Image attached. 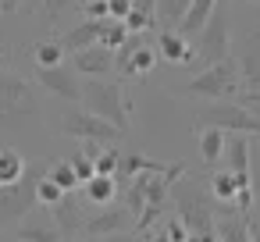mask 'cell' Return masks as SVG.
Returning a JSON list of instances; mask_svg holds the SVG:
<instances>
[{
  "label": "cell",
  "mask_w": 260,
  "mask_h": 242,
  "mask_svg": "<svg viewBox=\"0 0 260 242\" xmlns=\"http://www.w3.org/2000/svg\"><path fill=\"white\" fill-rule=\"evenodd\" d=\"M171 199H175V217L189 228V235H217L210 189H203L200 178L182 175V178L171 185Z\"/></svg>",
  "instance_id": "1"
},
{
  "label": "cell",
  "mask_w": 260,
  "mask_h": 242,
  "mask_svg": "<svg viewBox=\"0 0 260 242\" xmlns=\"http://www.w3.org/2000/svg\"><path fill=\"white\" fill-rule=\"evenodd\" d=\"M47 171H50L47 160H29V167H25V175L18 182L0 185V228H18L32 214V206H40L36 185H40V178Z\"/></svg>",
  "instance_id": "2"
},
{
  "label": "cell",
  "mask_w": 260,
  "mask_h": 242,
  "mask_svg": "<svg viewBox=\"0 0 260 242\" xmlns=\"http://www.w3.org/2000/svg\"><path fill=\"white\" fill-rule=\"evenodd\" d=\"M32 118H40L32 86L22 75L0 68V128H22Z\"/></svg>",
  "instance_id": "3"
},
{
  "label": "cell",
  "mask_w": 260,
  "mask_h": 242,
  "mask_svg": "<svg viewBox=\"0 0 260 242\" xmlns=\"http://www.w3.org/2000/svg\"><path fill=\"white\" fill-rule=\"evenodd\" d=\"M82 107L111 125H118L121 132H128V100L125 89L111 79H82Z\"/></svg>",
  "instance_id": "4"
},
{
  "label": "cell",
  "mask_w": 260,
  "mask_h": 242,
  "mask_svg": "<svg viewBox=\"0 0 260 242\" xmlns=\"http://www.w3.org/2000/svg\"><path fill=\"white\" fill-rule=\"evenodd\" d=\"M196 57L203 64H217L232 57V18H228V0H217L214 15L196 32Z\"/></svg>",
  "instance_id": "5"
},
{
  "label": "cell",
  "mask_w": 260,
  "mask_h": 242,
  "mask_svg": "<svg viewBox=\"0 0 260 242\" xmlns=\"http://www.w3.org/2000/svg\"><path fill=\"white\" fill-rule=\"evenodd\" d=\"M239 89H242V75H239V64L228 57V61L207 64L192 82H185L182 93L203 96V100H224V96H239Z\"/></svg>",
  "instance_id": "6"
},
{
  "label": "cell",
  "mask_w": 260,
  "mask_h": 242,
  "mask_svg": "<svg viewBox=\"0 0 260 242\" xmlns=\"http://www.w3.org/2000/svg\"><path fill=\"white\" fill-rule=\"evenodd\" d=\"M61 132L79 139V143H100V146H114L125 135L118 125H111V121H104V118H96L89 111H68L61 118Z\"/></svg>",
  "instance_id": "7"
},
{
  "label": "cell",
  "mask_w": 260,
  "mask_h": 242,
  "mask_svg": "<svg viewBox=\"0 0 260 242\" xmlns=\"http://www.w3.org/2000/svg\"><path fill=\"white\" fill-rule=\"evenodd\" d=\"M200 118L221 132H242V135H260V114L242 107V103H228V100H217V103H207L200 107Z\"/></svg>",
  "instance_id": "8"
},
{
  "label": "cell",
  "mask_w": 260,
  "mask_h": 242,
  "mask_svg": "<svg viewBox=\"0 0 260 242\" xmlns=\"http://www.w3.org/2000/svg\"><path fill=\"white\" fill-rule=\"evenodd\" d=\"M235 64H239V75H242V86H246V93L239 96V103L242 107L260 103V25L249 29L246 47H242V54H239Z\"/></svg>",
  "instance_id": "9"
},
{
  "label": "cell",
  "mask_w": 260,
  "mask_h": 242,
  "mask_svg": "<svg viewBox=\"0 0 260 242\" xmlns=\"http://www.w3.org/2000/svg\"><path fill=\"white\" fill-rule=\"evenodd\" d=\"M36 82L61 100H82V75L75 64H54V68H36Z\"/></svg>",
  "instance_id": "10"
},
{
  "label": "cell",
  "mask_w": 260,
  "mask_h": 242,
  "mask_svg": "<svg viewBox=\"0 0 260 242\" xmlns=\"http://www.w3.org/2000/svg\"><path fill=\"white\" fill-rule=\"evenodd\" d=\"M118 231H136V214L128 206H100L93 217H86V235H118Z\"/></svg>",
  "instance_id": "11"
},
{
  "label": "cell",
  "mask_w": 260,
  "mask_h": 242,
  "mask_svg": "<svg viewBox=\"0 0 260 242\" xmlns=\"http://www.w3.org/2000/svg\"><path fill=\"white\" fill-rule=\"evenodd\" d=\"M72 64L82 79H107L111 68H114V50L104 47V43H93L86 50H75L72 54Z\"/></svg>",
  "instance_id": "12"
},
{
  "label": "cell",
  "mask_w": 260,
  "mask_h": 242,
  "mask_svg": "<svg viewBox=\"0 0 260 242\" xmlns=\"http://www.w3.org/2000/svg\"><path fill=\"white\" fill-rule=\"evenodd\" d=\"M47 210H50V217H54V224L61 228V235H64V238H72V235L86 231V214H82V206H79V196H75V192H64V196H61V203H54V206H47Z\"/></svg>",
  "instance_id": "13"
},
{
  "label": "cell",
  "mask_w": 260,
  "mask_h": 242,
  "mask_svg": "<svg viewBox=\"0 0 260 242\" xmlns=\"http://www.w3.org/2000/svg\"><path fill=\"white\" fill-rule=\"evenodd\" d=\"M224 167H228L235 178H249V167H253L249 135H242V132H232V135H228V143H224Z\"/></svg>",
  "instance_id": "14"
},
{
  "label": "cell",
  "mask_w": 260,
  "mask_h": 242,
  "mask_svg": "<svg viewBox=\"0 0 260 242\" xmlns=\"http://www.w3.org/2000/svg\"><path fill=\"white\" fill-rule=\"evenodd\" d=\"M157 50H160L168 61H175V64H192V61H196V50L189 47V40H185L178 29H164L160 40H157Z\"/></svg>",
  "instance_id": "15"
},
{
  "label": "cell",
  "mask_w": 260,
  "mask_h": 242,
  "mask_svg": "<svg viewBox=\"0 0 260 242\" xmlns=\"http://www.w3.org/2000/svg\"><path fill=\"white\" fill-rule=\"evenodd\" d=\"M100 32H104V18H86L82 25H75V29H68L64 36H61V43H64V50H86V47H93V43H100Z\"/></svg>",
  "instance_id": "16"
},
{
  "label": "cell",
  "mask_w": 260,
  "mask_h": 242,
  "mask_svg": "<svg viewBox=\"0 0 260 242\" xmlns=\"http://www.w3.org/2000/svg\"><path fill=\"white\" fill-rule=\"evenodd\" d=\"M214 228H217V242H253L249 217H242L239 210H232V214H221Z\"/></svg>",
  "instance_id": "17"
},
{
  "label": "cell",
  "mask_w": 260,
  "mask_h": 242,
  "mask_svg": "<svg viewBox=\"0 0 260 242\" xmlns=\"http://www.w3.org/2000/svg\"><path fill=\"white\" fill-rule=\"evenodd\" d=\"M18 238L22 242H61L64 235L54 224V217H47V221H22L18 224Z\"/></svg>",
  "instance_id": "18"
},
{
  "label": "cell",
  "mask_w": 260,
  "mask_h": 242,
  "mask_svg": "<svg viewBox=\"0 0 260 242\" xmlns=\"http://www.w3.org/2000/svg\"><path fill=\"white\" fill-rule=\"evenodd\" d=\"M214 8H217V0H192L189 11H185V18H182V25H178V32L182 36H196L207 25V18L214 15Z\"/></svg>",
  "instance_id": "19"
},
{
  "label": "cell",
  "mask_w": 260,
  "mask_h": 242,
  "mask_svg": "<svg viewBox=\"0 0 260 242\" xmlns=\"http://www.w3.org/2000/svg\"><path fill=\"white\" fill-rule=\"evenodd\" d=\"M82 196H86L93 206H107V203L118 196V182L107 178V175H93V178L82 185Z\"/></svg>",
  "instance_id": "20"
},
{
  "label": "cell",
  "mask_w": 260,
  "mask_h": 242,
  "mask_svg": "<svg viewBox=\"0 0 260 242\" xmlns=\"http://www.w3.org/2000/svg\"><path fill=\"white\" fill-rule=\"evenodd\" d=\"M25 167H29V160H25L18 150H11V146H4V150H0V185H11V182H18V178L25 175Z\"/></svg>",
  "instance_id": "21"
},
{
  "label": "cell",
  "mask_w": 260,
  "mask_h": 242,
  "mask_svg": "<svg viewBox=\"0 0 260 242\" xmlns=\"http://www.w3.org/2000/svg\"><path fill=\"white\" fill-rule=\"evenodd\" d=\"M153 64H157V50H153L150 43H143V47L125 61L121 75H128V79H143V75H150V72H153Z\"/></svg>",
  "instance_id": "22"
},
{
  "label": "cell",
  "mask_w": 260,
  "mask_h": 242,
  "mask_svg": "<svg viewBox=\"0 0 260 242\" xmlns=\"http://www.w3.org/2000/svg\"><path fill=\"white\" fill-rule=\"evenodd\" d=\"M224 143H228V132H221V128L210 125L200 135V157H203V164H217L224 157Z\"/></svg>",
  "instance_id": "23"
},
{
  "label": "cell",
  "mask_w": 260,
  "mask_h": 242,
  "mask_svg": "<svg viewBox=\"0 0 260 242\" xmlns=\"http://www.w3.org/2000/svg\"><path fill=\"white\" fill-rule=\"evenodd\" d=\"M192 0H157V25L160 29H178L185 11H189Z\"/></svg>",
  "instance_id": "24"
},
{
  "label": "cell",
  "mask_w": 260,
  "mask_h": 242,
  "mask_svg": "<svg viewBox=\"0 0 260 242\" xmlns=\"http://www.w3.org/2000/svg\"><path fill=\"white\" fill-rule=\"evenodd\" d=\"M210 196L217 199V203H235V192H239V178L224 167V171H217V175H210Z\"/></svg>",
  "instance_id": "25"
},
{
  "label": "cell",
  "mask_w": 260,
  "mask_h": 242,
  "mask_svg": "<svg viewBox=\"0 0 260 242\" xmlns=\"http://www.w3.org/2000/svg\"><path fill=\"white\" fill-rule=\"evenodd\" d=\"M32 57H36V68H54V64H64V43H61V40H43V43H36Z\"/></svg>",
  "instance_id": "26"
},
{
  "label": "cell",
  "mask_w": 260,
  "mask_h": 242,
  "mask_svg": "<svg viewBox=\"0 0 260 242\" xmlns=\"http://www.w3.org/2000/svg\"><path fill=\"white\" fill-rule=\"evenodd\" d=\"M47 178H50V182H57L64 192H75V189L82 185V182H79V175H75V167H72V160H50Z\"/></svg>",
  "instance_id": "27"
},
{
  "label": "cell",
  "mask_w": 260,
  "mask_h": 242,
  "mask_svg": "<svg viewBox=\"0 0 260 242\" xmlns=\"http://www.w3.org/2000/svg\"><path fill=\"white\" fill-rule=\"evenodd\" d=\"M125 40H128V25H125L121 18H111V15H107V18H104V32H100V43H104V47H111V50H118V47H121Z\"/></svg>",
  "instance_id": "28"
},
{
  "label": "cell",
  "mask_w": 260,
  "mask_h": 242,
  "mask_svg": "<svg viewBox=\"0 0 260 242\" xmlns=\"http://www.w3.org/2000/svg\"><path fill=\"white\" fill-rule=\"evenodd\" d=\"M118 164H121V150H118V146H104V150L96 153V175L114 178V175H118Z\"/></svg>",
  "instance_id": "29"
},
{
  "label": "cell",
  "mask_w": 260,
  "mask_h": 242,
  "mask_svg": "<svg viewBox=\"0 0 260 242\" xmlns=\"http://www.w3.org/2000/svg\"><path fill=\"white\" fill-rule=\"evenodd\" d=\"M61 196H64V189L43 175L40 185H36V199H40V206H54V203H61Z\"/></svg>",
  "instance_id": "30"
},
{
  "label": "cell",
  "mask_w": 260,
  "mask_h": 242,
  "mask_svg": "<svg viewBox=\"0 0 260 242\" xmlns=\"http://www.w3.org/2000/svg\"><path fill=\"white\" fill-rule=\"evenodd\" d=\"M68 160H72V167H75V175H79V182H82V185L96 175V160H93L89 153H82V150H79V153H75V157H68Z\"/></svg>",
  "instance_id": "31"
},
{
  "label": "cell",
  "mask_w": 260,
  "mask_h": 242,
  "mask_svg": "<svg viewBox=\"0 0 260 242\" xmlns=\"http://www.w3.org/2000/svg\"><path fill=\"white\" fill-rule=\"evenodd\" d=\"M72 4H75V0H43V11H47L50 22H57L64 11H72Z\"/></svg>",
  "instance_id": "32"
},
{
  "label": "cell",
  "mask_w": 260,
  "mask_h": 242,
  "mask_svg": "<svg viewBox=\"0 0 260 242\" xmlns=\"http://www.w3.org/2000/svg\"><path fill=\"white\" fill-rule=\"evenodd\" d=\"M164 231H168L171 242H185V238H189V228H185L178 217H168V221H164Z\"/></svg>",
  "instance_id": "33"
},
{
  "label": "cell",
  "mask_w": 260,
  "mask_h": 242,
  "mask_svg": "<svg viewBox=\"0 0 260 242\" xmlns=\"http://www.w3.org/2000/svg\"><path fill=\"white\" fill-rule=\"evenodd\" d=\"M96 242H150V238L139 231H118V235H100Z\"/></svg>",
  "instance_id": "34"
},
{
  "label": "cell",
  "mask_w": 260,
  "mask_h": 242,
  "mask_svg": "<svg viewBox=\"0 0 260 242\" xmlns=\"http://www.w3.org/2000/svg\"><path fill=\"white\" fill-rule=\"evenodd\" d=\"M107 8H111V18H128V11H132V0H107Z\"/></svg>",
  "instance_id": "35"
},
{
  "label": "cell",
  "mask_w": 260,
  "mask_h": 242,
  "mask_svg": "<svg viewBox=\"0 0 260 242\" xmlns=\"http://www.w3.org/2000/svg\"><path fill=\"white\" fill-rule=\"evenodd\" d=\"M111 8H107V0H89L86 4V18H107Z\"/></svg>",
  "instance_id": "36"
},
{
  "label": "cell",
  "mask_w": 260,
  "mask_h": 242,
  "mask_svg": "<svg viewBox=\"0 0 260 242\" xmlns=\"http://www.w3.org/2000/svg\"><path fill=\"white\" fill-rule=\"evenodd\" d=\"M18 8V0H0V15H15Z\"/></svg>",
  "instance_id": "37"
},
{
  "label": "cell",
  "mask_w": 260,
  "mask_h": 242,
  "mask_svg": "<svg viewBox=\"0 0 260 242\" xmlns=\"http://www.w3.org/2000/svg\"><path fill=\"white\" fill-rule=\"evenodd\" d=\"M150 242H171V238H168V231H160V235H150Z\"/></svg>",
  "instance_id": "38"
},
{
  "label": "cell",
  "mask_w": 260,
  "mask_h": 242,
  "mask_svg": "<svg viewBox=\"0 0 260 242\" xmlns=\"http://www.w3.org/2000/svg\"><path fill=\"white\" fill-rule=\"evenodd\" d=\"M72 242H82V238H72Z\"/></svg>",
  "instance_id": "39"
},
{
  "label": "cell",
  "mask_w": 260,
  "mask_h": 242,
  "mask_svg": "<svg viewBox=\"0 0 260 242\" xmlns=\"http://www.w3.org/2000/svg\"><path fill=\"white\" fill-rule=\"evenodd\" d=\"M0 54H4V47H0Z\"/></svg>",
  "instance_id": "40"
},
{
  "label": "cell",
  "mask_w": 260,
  "mask_h": 242,
  "mask_svg": "<svg viewBox=\"0 0 260 242\" xmlns=\"http://www.w3.org/2000/svg\"><path fill=\"white\" fill-rule=\"evenodd\" d=\"M18 4H22V0H18Z\"/></svg>",
  "instance_id": "41"
}]
</instances>
